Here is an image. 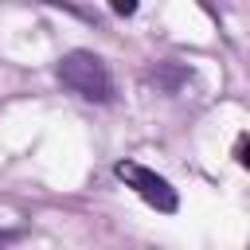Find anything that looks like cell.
Returning a JSON list of instances; mask_svg holds the SVG:
<instances>
[{
	"label": "cell",
	"instance_id": "obj_1",
	"mask_svg": "<svg viewBox=\"0 0 250 250\" xmlns=\"http://www.w3.org/2000/svg\"><path fill=\"white\" fill-rule=\"evenodd\" d=\"M55 74H59V82H62L70 94H78V98H86V102H98V105L113 102L109 66H105L94 51H66V55L59 59Z\"/></svg>",
	"mask_w": 250,
	"mask_h": 250
},
{
	"label": "cell",
	"instance_id": "obj_2",
	"mask_svg": "<svg viewBox=\"0 0 250 250\" xmlns=\"http://www.w3.org/2000/svg\"><path fill=\"white\" fill-rule=\"evenodd\" d=\"M113 172H117V180H125V188H133L148 207H156V211H164V215H172V211L180 207L176 188H172L164 176H156L152 168H145V164H137V160H117Z\"/></svg>",
	"mask_w": 250,
	"mask_h": 250
},
{
	"label": "cell",
	"instance_id": "obj_3",
	"mask_svg": "<svg viewBox=\"0 0 250 250\" xmlns=\"http://www.w3.org/2000/svg\"><path fill=\"white\" fill-rule=\"evenodd\" d=\"M184 78H188V70H172V66H160L152 74V82H160L164 90H176V82H184Z\"/></svg>",
	"mask_w": 250,
	"mask_h": 250
},
{
	"label": "cell",
	"instance_id": "obj_4",
	"mask_svg": "<svg viewBox=\"0 0 250 250\" xmlns=\"http://www.w3.org/2000/svg\"><path fill=\"white\" fill-rule=\"evenodd\" d=\"M113 12H117V16H133V12H137V4H133V0H117V4H113Z\"/></svg>",
	"mask_w": 250,
	"mask_h": 250
},
{
	"label": "cell",
	"instance_id": "obj_5",
	"mask_svg": "<svg viewBox=\"0 0 250 250\" xmlns=\"http://www.w3.org/2000/svg\"><path fill=\"white\" fill-rule=\"evenodd\" d=\"M238 160H242V164H246V168H250V137H246V141H242V145H238Z\"/></svg>",
	"mask_w": 250,
	"mask_h": 250
},
{
	"label": "cell",
	"instance_id": "obj_6",
	"mask_svg": "<svg viewBox=\"0 0 250 250\" xmlns=\"http://www.w3.org/2000/svg\"><path fill=\"white\" fill-rule=\"evenodd\" d=\"M16 238H20V230H0V246L4 242H16Z\"/></svg>",
	"mask_w": 250,
	"mask_h": 250
}]
</instances>
